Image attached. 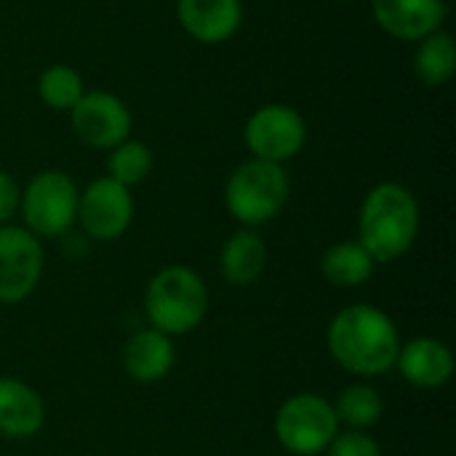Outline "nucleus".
<instances>
[{
	"label": "nucleus",
	"mask_w": 456,
	"mask_h": 456,
	"mask_svg": "<svg viewBox=\"0 0 456 456\" xmlns=\"http://www.w3.org/2000/svg\"><path fill=\"white\" fill-rule=\"evenodd\" d=\"M19 200H21V190L16 184V179L5 171H0V224H8L11 216L19 211Z\"/></svg>",
	"instance_id": "obj_23"
},
{
	"label": "nucleus",
	"mask_w": 456,
	"mask_h": 456,
	"mask_svg": "<svg viewBox=\"0 0 456 456\" xmlns=\"http://www.w3.org/2000/svg\"><path fill=\"white\" fill-rule=\"evenodd\" d=\"M152 166H155L152 150L144 142L131 139V136L120 142L118 147H112L107 155V176L128 190L142 184L152 174Z\"/></svg>",
	"instance_id": "obj_21"
},
{
	"label": "nucleus",
	"mask_w": 456,
	"mask_h": 456,
	"mask_svg": "<svg viewBox=\"0 0 456 456\" xmlns=\"http://www.w3.org/2000/svg\"><path fill=\"white\" fill-rule=\"evenodd\" d=\"M176 19L182 29L203 43L219 45L227 43L243 24L240 0H176Z\"/></svg>",
	"instance_id": "obj_12"
},
{
	"label": "nucleus",
	"mask_w": 456,
	"mask_h": 456,
	"mask_svg": "<svg viewBox=\"0 0 456 456\" xmlns=\"http://www.w3.org/2000/svg\"><path fill=\"white\" fill-rule=\"evenodd\" d=\"M174 361H176V350H174L171 337L155 329L136 331L126 342V350H123V366L128 377L142 385H152L163 379L174 369Z\"/></svg>",
	"instance_id": "obj_15"
},
{
	"label": "nucleus",
	"mask_w": 456,
	"mask_h": 456,
	"mask_svg": "<svg viewBox=\"0 0 456 456\" xmlns=\"http://www.w3.org/2000/svg\"><path fill=\"white\" fill-rule=\"evenodd\" d=\"M75 136L94 150H112L131 136V110L112 91H86L69 110Z\"/></svg>",
	"instance_id": "obj_8"
},
{
	"label": "nucleus",
	"mask_w": 456,
	"mask_h": 456,
	"mask_svg": "<svg viewBox=\"0 0 456 456\" xmlns=\"http://www.w3.org/2000/svg\"><path fill=\"white\" fill-rule=\"evenodd\" d=\"M339 422L334 406L315 393L291 395L275 414V438L294 456H315L337 438Z\"/></svg>",
	"instance_id": "obj_6"
},
{
	"label": "nucleus",
	"mask_w": 456,
	"mask_h": 456,
	"mask_svg": "<svg viewBox=\"0 0 456 456\" xmlns=\"http://www.w3.org/2000/svg\"><path fill=\"white\" fill-rule=\"evenodd\" d=\"M86 94L83 75L69 64H51L37 77V96L56 112H69Z\"/></svg>",
	"instance_id": "obj_20"
},
{
	"label": "nucleus",
	"mask_w": 456,
	"mask_h": 456,
	"mask_svg": "<svg viewBox=\"0 0 456 456\" xmlns=\"http://www.w3.org/2000/svg\"><path fill=\"white\" fill-rule=\"evenodd\" d=\"M45 419L43 398L21 379L0 377V436L3 438H32Z\"/></svg>",
	"instance_id": "obj_14"
},
{
	"label": "nucleus",
	"mask_w": 456,
	"mask_h": 456,
	"mask_svg": "<svg viewBox=\"0 0 456 456\" xmlns=\"http://www.w3.org/2000/svg\"><path fill=\"white\" fill-rule=\"evenodd\" d=\"M291 192V182L283 166L251 158L240 163L224 184V206L243 227H259L273 222Z\"/></svg>",
	"instance_id": "obj_4"
},
{
	"label": "nucleus",
	"mask_w": 456,
	"mask_h": 456,
	"mask_svg": "<svg viewBox=\"0 0 456 456\" xmlns=\"http://www.w3.org/2000/svg\"><path fill=\"white\" fill-rule=\"evenodd\" d=\"M422 224L414 192L398 182H382L369 190L358 214V243L377 265L395 262L411 251Z\"/></svg>",
	"instance_id": "obj_2"
},
{
	"label": "nucleus",
	"mask_w": 456,
	"mask_h": 456,
	"mask_svg": "<svg viewBox=\"0 0 456 456\" xmlns=\"http://www.w3.org/2000/svg\"><path fill=\"white\" fill-rule=\"evenodd\" d=\"M267 265V246L256 230L240 227L227 238L219 254V273L230 286H251Z\"/></svg>",
	"instance_id": "obj_16"
},
{
	"label": "nucleus",
	"mask_w": 456,
	"mask_h": 456,
	"mask_svg": "<svg viewBox=\"0 0 456 456\" xmlns=\"http://www.w3.org/2000/svg\"><path fill=\"white\" fill-rule=\"evenodd\" d=\"M150 326L166 337H182L200 326L208 313V289L203 278L184 267L168 265L158 270L144 294Z\"/></svg>",
	"instance_id": "obj_3"
},
{
	"label": "nucleus",
	"mask_w": 456,
	"mask_h": 456,
	"mask_svg": "<svg viewBox=\"0 0 456 456\" xmlns=\"http://www.w3.org/2000/svg\"><path fill=\"white\" fill-rule=\"evenodd\" d=\"M80 190L69 174L59 168H45L29 179L21 190L19 211L24 227L35 238H61L77 222Z\"/></svg>",
	"instance_id": "obj_5"
},
{
	"label": "nucleus",
	"mask_w": 456,
	"mask_h": 456,
	"mask_svg": "<svg viewBox=\"0 0 456 456\" xmlns=\"http://www.w3.org/2000/svg\"><path fill=\"white\" fill-rule=\"evenodd\" d=\"M395 366L409 385L419 390H438L454 374V355L444 342L433 337H419L401 345Z\"/></svg>",
	"instance_id": "obj_13"
},
{
	"label": "nucleus",
	"mask_w": 456,
	"mask_h": 456,
	"mask_svg": "<svg viewBox=\"0 0 456 456\" xmlns=\"http://www.w3.org/2000/svg\"><path fill=\"white\" fill-rule=\"evenodd\" d=\"M329 456H382L379 444L363 430H345L329 444Z\"/></svg>",
	"instance_id": "obj_22"
},
{
	"label": "nucleus",
	"mask_w": 456,
	"mask_h": 456,
	"mask_svg": "<svg viewBox=\"0 0 456 456\" xmlns=\"http://www.w3.org/2000/svg\"><path fill=\"white\" fill-rule=\"evenodd\" d=\"M371 13L390 37L419 43L436 29H444L449 5L446 0H371Z\"/></svg>",
	"instance_id": "obj_11"
},
{
	"label": "nucleus",
	"mask_w": 456,
	"mask_h": 456,
	"mask_svg": "<svg viewBox=\"0 0 456 456\" xmlns=\"http://www.w3.org/2000/svg\"><path fill=\"white\" fill-rule=\"evenodd\" d=\"M331 358L358 377H382L395 366L401 339L393 318L374 305H350L329 326Z\"/></svg>",
	"instance_id": "obj_1"
},
{
	"label": "nucleus",
	"mask_w": 456,
	"mask_h": 456,
	"mask_svg": "<svg viewBox=\"0 0 456 456\" xmlns=\"http://www.w3.org/2000/svg\"><path fill=\"white\" fill-rule=\"evenodd\" d=\"M456 72V43L449 29H436L422 37L414 51V75L428 88L446 86Z\"/></svg>",
	"instance_id": "obj_18"
},
{
	"label": "nucleus",
	"mask_w": 456,
	"mask_h": 456,
	"mask_svg": "<svg viewBox=\"0 0 456 456\" xmlns=\"http://www.w3.org/2000/svg\"><path fill=\"white\" fill-rule=\"evenodd\" d=\"M43 275V246L27 227L0 224V302L27 299Z\"/></svg>",
	"instance_id": "obj_9"
},
{
	"label": "nucleus",
	"mask_w": 456,
	"mask_h": 456,
	"mask_svg": "<svg viewBox=\"0 0 456 456\" xmlns=\"http://www.w3.org/2000/svg\"><path fill=\"white\" fill-rule=\"evenodd\" d=\"M334 406V414H337V422L345 425L347 430H366V428H374L382 414H385V401L382 395L369 387V385H353V387H345L337 398Z\"/></svg>",
	"instance_id": "obj_19"
},
{
	"label": "nucleus",
	"mask_w": 456,
	"mask_h": 456,
	"mask_svg": "<svg viewBox=\"0 0 456 456\" xmlns=\"http://www.w3.org/2000/svg\"><path fill=\"white\" fill-rule=\"evenodd\" d=\"M134 219L131 190L110 176L94 179L77 198V222L83 232L94 240L120 238Z\"/></svg>",
	"instance_id": "obj_10"
},
{
	"label": "nucleus",
	"mask_w": 456,
	"mask_h": 456,
	"mask_svg": "<svg viewBox=\"0 0 456 456\" xmlns=\"http://www.w3.org/2000/svg\"><path fill=\"white\" fill-rule=\"evenodd\" d=\"M377 262L369 256V251L358 240H342L334 243L323 259H321V273L323 278L337 286V289H355L363 286L374 275Z\"/></svg>",
	"instance_id": "obj_17"
},
{
	"label": "nucleus",
	"mask_w": 456,
	"mask_h": 456,
	"mask_svg": "<svg viewBox=\"0 0 456 456\" xmlns=\"http://www.w3.org/2000/svg\"><path fill=\"white\" fill-rule=\"evenodd\" d=\"M243 139L251 158L283 166L305 150L307 123L297 107L273 102L256 107L248 115L243 126Z\"/></svg>",
	"instance_id": "obj_7"
}]
</instances>
